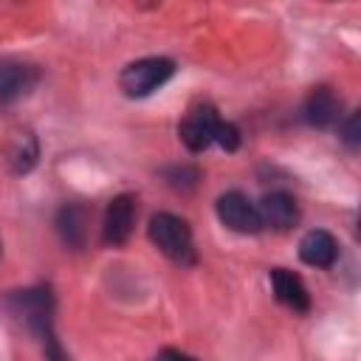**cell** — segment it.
<instances>
[{
	"label": "cell",
	"instance_id": "cell-1",
	"mask_svg": "<svg viewBox=\"0 0 361 361\" xmlns=\"http://www.w3.org/2000/svg\"><path fill=\"white\" fill-rule=\"evenodd\" d=\"M147 234H149L152 245L175 265H195V259H197L195 240H192V228L183 217H178L172 212H158L149 217Z\"/></svg>",
	"mask_w": 361,
	"mask_h": 361
},
{
	"label": "cell",
	"instance_id": "cell-2",
	"mask_svg": "<svg viewBox=\"0 0 361 361\" xmlns=\"http://www.w3.org/2000/svg\"><path fill=\"white\" fill-rule=\"evenodd\" d=\"M175 76V62L169 56H141L118 73V87L130 99H144L164 87Z\"/></svg>",
	"mask_w": 361,
	"mask_h": 361
},
{
	"label": "cell",
	"instance_id": "cell-3",
	"mask_svg": "<svg viewBox=\"0 0 361 361\" xmlns=\"http://www.w3.org/2000/svg\"><path fill=\"white\" fill-rule=\"evenodd\" d=\"M220 121L223 118L217 116V107L209 104V102H200L183 116V121L178 127V135H180L183 147L197 155V152H203V149H209L214 144V133H217Z\"/></svg>",
	"mask_w": 361,
	"mask_h": 361
},
{
	"label": "cell",
	"instance_id": "cell-4",
	"mask_svg": "<svg viewBox=\"0 0 361 361\" xmlns=\"http://www.w3.org/2000/svg\"><path fill=\"white\" fill-rule=\"evenodd\" d=\"M214 212H217V220L228 228V231H237V234H257L262 231V223H259V214H257V203L231 189V192H223L214 203Z\"/></svg>",
	"mask_w": 361,
	"mask_h": 361
},
{
	"label": "cell",
	"instance_id": "cell-5",
	"mask_svg": "<svg viewBox=\"0 0 361 361\" xmlns=\"http://www.w3.org/2000/svg\"><path fill=\"white\" fill-rule=\"evenodd\" d=\"M135 195L124 192V195H116L107 209H104V220H102V240L107 245H124L133 234V226H135Z\"/></svg>",
	"mask_w": 361,
	"mask_h": 361
},
{
	"label": "cell",
	"instance_id": "cell-6",
	"mask_svg": "<svg viewBox=\"0 0 361 361\" xmlns=\"http://www.w3.org/2000/svg\"><path fill=\"white\" fill-rule=\"evenodd\" d=\"M257 214H259V223L262 228H271V231H290L296 223H299V203L290 192L285 189H274V192H265L257 203Z\"/></svg>",
	"mask_w": 361,
	"mask_h": 361
},
{
	"label": "cell",
	"instance_id": "cell-7",
	"mask_svg": "<svg viewBox=\"0 0 361 361\" xmlns=\"http://www.w3.org/2000/svg\"><path fill=\"white\" fill-rule=\"evenodd\" d=\"M37 82H39V71L34 65L3 59L0 62V107L25 99L37 87Z\"/></svg>",
	"mask_w": 361,
	"mask_h": 361
},
{
	"label": "cell",
	"instance_id": "cell-8",
	"mask_svg": "<svg viewBox=\"0 0 361 361\" xmlns=\"http://www.w3.org/2000/svg\"><path fill=\"white\" fill-rule=\"evenodd\" d=\"M302 118H305V124H310L316 130L336 127L341 121V96L327 85L313 87L302 104Z\"/></svg>",
	"mask_w": 361,
	"mask_h": 361
},
{
	"label": "cell",
	"instance_id": "cell-9",
	"mask_svg": "<svg viewBox=\"0 0 361 361\" xmlns=\"http://www.w3.org/2000/svg\"><path fill=\"white\" fill-rule=\"evenodd\" d=\"M268 282H271V290H274L279 305L290 307L293 313H307L310 310V293H307L299 274H293L288 268H271Z\"/></svg>",
	"mask_w": 361,
	"mask_h": 361
},
{
	"label": "cell",
	"instance_id": "cell-10",
	"mask_svg": "<svg viewBox=\"0 0 361 361\" xmlns=\"http://www.w3.org/2000/svg\"><path fill=\"white\" fill-rule=\"evenodd\" d=\"M87 223H90V212L82 203H65L56 212V220H54L59 240L68 248H73V251L85 248V243H87Z\"/></svg>",
	"mask_w": 361,
	"mask_h": 361
},
{
	"label": "cell",
	"instance_id": "cell-11",
	"mask_svg": "<svg viewBox=\"0 0 361 361\" xmlns=\"http://www.w3.org/2000/svg\"><path fill=\"white\" fill-rule=\"evenodd\" d=\"M299 259L310 268H330L338 259V243L330 231L313 228L299 240Z\"/></svg>",
	"mask_w": 361,
	"mask_h": 361
},
{
	"label": "cell",
	"instance_id": "cell-12",
	"mask_svg": "<svg viewBox=\"0 0 361 361\" xmlns=\"http://www.w3.org/2000/svg\"><path fill=\"white\" fill-rule=\"evenodd\" d=\"M37 155H39L37 138H34L31 133L20 135L17 144H14V149H11V155H8V161H11V172H14V175H25V172H31L34 164H37Z\"/></svg>",
	"mask_w": 361,
	"mask_h": 361
},
{
	"label": "cell",
	"instance_id": "cell-13",
	"mask_svg": "<svg viewBox=\"0 0 361 361\" xmlns=\"http://www.w3.org/2000/svg\"><path fill=\"white\" fill-rule=\"evenodd\" d=\"M31 333L42 341V353H45V361H71V355L65 353V347L59 344L56 333H54V319H45L39 322L37 327H31Z\"/></svg>",
	"mask_w": 361,
	"mask_h": 361
},
{
	"label": "cell",
	"instance_id": "cell-14",
	"mask_svg": "<svg viewBox=\"0 0 361 361\" xmlns=\"http://www.w3.org/2000/svg\"><path fill=\"white\" fill-rule=\"evenodd\" d=\"M164 178L175 192H192L200 183V169L192 164H175V166L164 169Z\"/></svg>",
	"mask_w": 361,
	"mask_h": 361
},
{
	"label": "cell",
	"instance_id": "cell-15",
	"mask_svg": "<svg viewBox=\"0 0 361 361\" xmlns=\"http://www.w3.org/2000/svg\"><path fill=\"white\" fill-rule=\"evenodd\" d=\"M338 127V138L350 147V149H358V144H361V127H358V110H353V113H347V116H341V121L336 124Z\"/></svg>",
	"mask_w": 361,
	"mask_h": 361
},
{
	"label": "cell",
	"instance_id": "cell-16",
	"mask_svg": "<svg viewBox=\"0 0 361 361\" xmlns=\"http://www.w3.org/2000/svg\"><path fill=\"white\" fill-rule=\"evenodd\" d=\"M240 130H237V124H231V121H220L217 124V133H214V144L220 147V149H226V152H237L240 149Z\"/></svg>",
	"mask_w": 361,
	"mask_h": 361
},
{
	"label": "cell",
	"instance_id": "cell-17",
	"mask_svg": "<svg viewBox=\"0 0 361 361\" xmlns=\"http://www.w3.org/2000/svg\"><path fill=\"white\" fill-rule=\"evenodd\" d=\"M149 361H197L195 355H189V353H183V350H175V347H164V350H158Z\"/></svg>",
	"mask_w": 361,
	"mask_h": 361
}]
</instances>
